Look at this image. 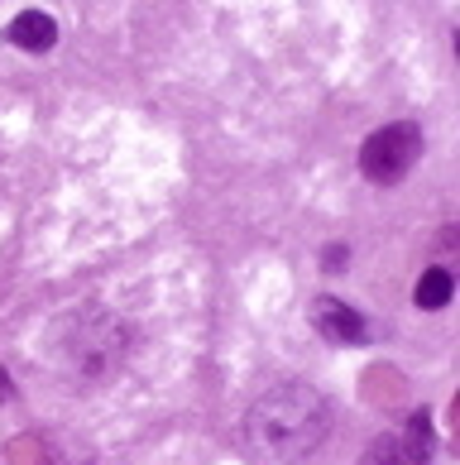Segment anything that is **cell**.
<instances>
[{
	"mask_svg": "<svg viewBox=\"0 0 460 465\" xmlns=\"http://www.w3.org/2000/svg\"><path fill=\"white\" fill-rule=\"evenodd\" d=\"M451 292H455L451 269H427V273L417 279V288H413V302L422 307V312H441V307L451 302Z\"/></svg>",
	"mask_w": 460,
	"mask_h": 465,
	"instance_id": "6",
	"label": "cell"
},
{
	"mask_svg": "<svg viewBox=\"0 0 460 465\" xmlns=\"http://www.w3.org/2000/svg\"><path fill=\"white\" fill-rule=\"evenodd\" d=\"M403 456H407V465H427L432 460V418H427V412H413V418H407Z\"/></svg>",
	"mask_w": 460,
	"mask_h": 465,
	"instance_id": "7",
	"label": "cell"
},
{
	"mask_svg": "<svg viewBox=\"0 0 460 465\" xmlns=\"http://www.w3.org/2000/svg\"><path fill=\"white\" fill-rule=\"evenodd\" d=\"M5 39L15 48H24V54H48V48L58 44V25H54V15H44V10H24L10 20Z\"/></svg>",
	"mask_w": 460,
	"mask_h": 465,
	"instance_id": "5",
	"label": "cell"
},
{
	"mask_svg": "<svg viewBox=\"0 0 460 465\" xmlns=\"http://www.w3.org/2000/svg\"><path fill=\"white\" fill-rule=\"evenodd\" d=\"M0 399H10V374L0 370Z\"/></svg>",
	"mask_w": 460,
	"mask_h": 465,
	"instance_id": "9",
	"label": "cell"
},
{
	"mask_svg": "<svg viewBox=\"0 0 460 465\" xmlns=\"http://www.w3.org/2000/svg\"><path fill=\"white\" fill-rule=\"evenodd\" d=\"M360 465H407V456H403V446H398L394 437H374V441L365 446Z\"/></svg>",
	"mask_w": 460,
	"mask_h": 465,
	"instance_id": "8",
	"label": "cell"
},
{
	"mask_svg": "<svg viewBox=\"0 0 460 465\" xmlns=\"http://www.w3.org/2000/svg\"><path fill=\"white\" fill-rule=\"evenodd\" d=\"M331 432V408L312 384H279L245 412V441L259 460L298 465Z\"/></svg>",
	"mask_w": 460,
	"mask_h": 465,
	"instance_id": "1",
	"label": "cell"
},
{
	"mask_svg": "<svg viewBox=\"0 0 460 465\" xmlns=\"http://www.w3.org/2000/svg\"><path fill=\"white\" fill-rule=\"evenodd\" d=\"M312 326H317L327 341H336V346H355V341L369 336L365 317L355 312L350 302H340V298H317V302H312Z\"/></svg>",
	"mask_w": 460,
	"mask_h": 465,
	"instance_id": "4",
	"label": "cell"
},
{
	"mask_svg": "<svg viewBox=\"0 0 460 465\" xmlns=\"http://www.w3.org/2000/svg\"><path fill=\"white\" fill-rule=\"evenodd\" d=\"M422 159V130L413 125V120H394V125L374 130L369 140L360 144V173L369 183H403L407 173H413V163Z\"/></svg>",
	"mask_w": 460,
	"mask_h": 465,
	"instance_id": "3",
	"label": "cell"
},
{
	"mask_svg": "<svg viewBox=\"0 0 460 465\" xmlns=\"http://www.w3.org/2000/svg\"><path fill=\"white\" fill-rule=\"evenodd\" d=\"M48 355H54V370L73 389H96L111 374H121L130 355V326L111 307H96V302L73 307L48 336Z\"/></svg>",
	"mask_w": 460,
	"mask_h": 465,
	"instance_id": "2",
	"label": "cell"
}]
</instances>
